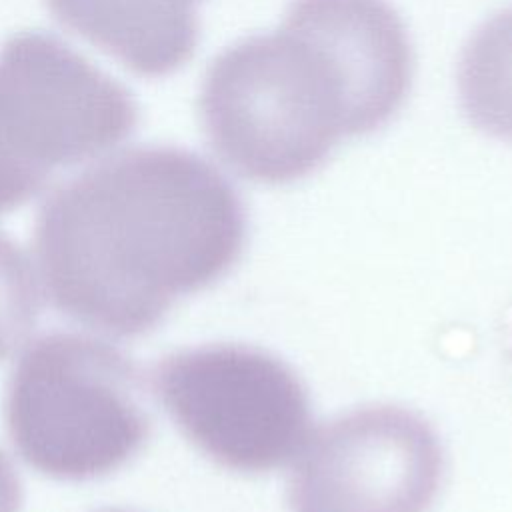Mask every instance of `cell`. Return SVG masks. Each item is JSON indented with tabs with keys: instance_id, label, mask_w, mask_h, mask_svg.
I'll use <instances>...</instances> for the list:
<instances>
[{
	"instance_id": "277c9868",
	"label": "cell",
	"mask_w": 512,
	"mask_h": 512,
	"mask_svg": "<svg viewBox=\"0 0 512 512\" xmlns=\"http://www.w3.org/2000/svg\"><path fill=\"white\" fill-rule=\"evenodd\" d=\"M138 106L128 88L50 32L22 30L0 48V214L50 176L128 138Z\"/></svg>"
},
{
	"instance_id": "5b68a950",
	"label": "cell",
	"mask_w": 512,
	"mask_h": 512,
	"mask_svg": "<svg viewBox=\"0 0 512 512\" xmlns=\"http://www.w3.org/2000/svg\"><path fill=\"white\" fill-rule=\"evenodd\" d=\"M156 394L180 432L236 472H268L308 440V398L272 354L242 344H208L166 356Z\"/></svg>"
},
{
	"instance_id": "3957f363",
	"label": "cell",
	"mask_w": 512,
	"mask_h": 512,
	"mask_svg": "<svg viewBox=\"0 0 512 512\" xmlns=\"http://www.w3.org/2000/svg\"><path fill=\"white\" fill-rule=\"evenodd\" d=\"M4 416L22 460L64 482L116 472L152 430L136 364L76 332L40 336L24 350L8 380Z\"/></svg>"
},
{
	"instance_id": "6da1fadb",
	"label": "cell",
	"mask_w": 512,
	"mask_h": 512,
	"mask_svg": "<svg viewBox=\"0 0 512 512\" xmlns=\"http://www.w3.org/2000/svg\"><path fill=\"white\" fill-rule=\"evenodd\" d=\"M244 238V204L212 162L178 146H138L46 198L34 252L56 310L134 338L152 330L176 298L222 278Z\"/></svg>"
},
{
	"instance_id": "30bf717a",
	"label": "cell",
	"mask_w": 512,
	"mask_h": 512,
	"mask_svg": "<svg viewBox=\"0 0 512 512\" xmlns=\"http://www.w3.org/2000/svg\"><path fill=\"white\" fill-rule=\"evenodd\" d=\"M22 504V484L10 460L0 450V512H18Z\"/></svg>"
},
{
	"instance_id": "52a82bcc",
	"label": "cell",
	"mask_w": 512,
	"mask_h": 512,
	"mask_svg": "<svg viewBox=\"0 0 512 512\" xmlns=\"http://www.w3.org/2000/svg\"><path fill=\"white\" fill-rule=\"evenodd\" d=\"M202 0H48L54 18L138 76L158 78L194 54Z\"/></svg>"
},
{
	"instance_id": "8992f818",
	"label": "cell",
	"mask_w": 512,
	"mask_h": 512,
	"mask_svg": "<svg viewBox=\"0 0 512 512\" xmlns=\"http://www.w3.org/2000/svg\"><path fill=\"white\" fill-rule=\"evenodd\" d=\"M442 478L432 428L396 406L354 410L318 428L292 470V512H426Z\"/></svg>"
},
{
	"instance_id": "ba28073f",
	"label": "cell",
	"mask_w": 512,
	"mask_h": 512,
	"mask_svg": "<svg viewBox=\"0 0 512 512\" xmlns=\"http://www.w3.org/2000/svg\"><path fill=\"white\" fill-rule=\"evenodd\" d=\"M458 96L474 128L512 140V6L484 20L464 44Z\"/></svg>"
},
{
	"instance_id": "8fae6325",
	"label": "cell",
	"mask_w": 512,
	"mask_h": 512,
	"mask_svg": "<svg viewBox=\"0 0 512 512\" xmlns=\"http://www.w3.org/2000/svg\"><path fill=\"white\" fill-rule=\"evenodd\" d=\"M98 512H132V510H122V508H106V510H98Z\"/></svg>"
},
{
	"instance_id": "7a4b0ae2",
	"label": "cell",
	"mask_w": 512,
	"mask_h": 512,
	"mask_svg": "<svg viewBox=\"0 0 512 512\" xmlns=\"http://www.w3.org/2000/svg\"><path fill=\"white\" fill-rule=\"evenodd\" d=\"M412 72L410 38L388 0H292L278 30L210 62L198 110L236 174L288 184L320 168L340 138L382 128Z\"/></svg>"
},
{
	"instance_id": "9c48e42d",
	"label": "cell",
	"mask_w": 512,
	"mask_h": 512,
	"mask_svg": "<svg viewBox=\"0 0 512 512\" xmlns=\"http://www.w3.org/2000/svg\"><path fill=\"white\" fill-rule=\"evenodd\" d=\"M38 286L22 250L0 232V360L10 356L34 328Z\"/></svg>"
}]
</instances>
